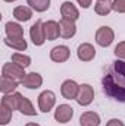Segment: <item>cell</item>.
Segmentation results:
<instances>
[{
    "label": "cell",
    "instance_id": "cell-1",
    "mask_svg": "<svg viewBox=\"0 0 125 126\" xmlns=\"http://www.w3.org/2000/svg\"><path fill=\"white\" fill-rule=\"evenodd\" d=\"M102 85L106 95L125 103V60L116 59L107 67L102 79Z\"/></svg>",
    "mask_w": 125,
    "mask_h": 126
},
{
    "label": "cell",
    "instance_id": "cell-2",
    "mask_svg": "<svg viewBox=\"0 0 125 126\" xmlns=\"http://www.w3.org/2000/svg\"><path fill=\"white\" fill-rule=\"evenodd\" d=\"M25 69L21 67L19 64L10 62V63H4L3 67H1V76H6V78H10V79H15V81H22L24 76H25Z\"/></svg>",
    "mask_w": 125,
    "mask_h": 126
},
{
    "label": "cell",
    "instance_id": "cell-3",
    "mask_svg": "<svg viewBox=\"0 0 125 126\" xmlns=\"http://www.w3.org/2000/svg\"><path fill=\"white\" fill-rule=\"evenodd\" d=\"M115 40V32L110 27L104 25V27H100L97 31H96V43L100 46V47H109Z\"/></svg>",
    "mask_w": 125,
    "mask_h": 126
},
{
    "label": "cell",
    "instance_id": "cell-4",
    "mask_svg": "<svg viewBox=\"0 0 125 126\" xmlns=\"http://www.w3.org/2000/svg\"><path fill=\"white\" fill-rule=\"evenodd\" d=\"M56 104V94L50 90L43 91L41 94L38 95V109L43 113H49Z\"/></svg>",
    "mask_w": 125,
    "mask_h": 126
},
{
    "label": "cell",
    "instance_id": "cell-5",
    "mask_svg": "<svg viewBox=\"0 0 125 126\" xmlns=\"http://www.w3.org/2000/svg\"><path fill=\"white\" fill-rule=\"evenodd\" d=\"M43 21H35L30 28V38H31L32 44L34 46H43L47 40H46V35H44V27H43Z\"/></svg>",
    "mask_w": 125,
    "mask_h": 126
},
{
    "label": "cell",
    "instance_id": "cell-6",
    "mask_svg": "<svg viewBox=\"0 0 125 126\" xmlns=\"http://www.w3.org/2000/svg\"><path fill=\"white\" fill-rule=\"evenodd\" d=\"M93 100H94L93 87H91L90 84H81V85H80V93L77 95L75 101H77L80 106L87 107V106H90V104L93 103Z\"/></svg>",
    "mask_w": 125,
    "mask_h": 126
},
{
    "label": "cell",
    "instance_id": "cell-7",
    "mask_svg": "<svg viewBox=\"0 0 125 126\" xmlns=\"http://www.w3.org/2000/svg\"><path fill=\"white\" fill-rule=\"evenodd\" d=\"M80 93V85L74 79H66L61 85V94L65 100H75Z\"/></svg>",
    "mask_w": 125,
    "mask_h": 126
},
{
    "label": "cell",
    "instance_id": "cell-8",
    "mask_svg": "<svg viewBox=\"0 0 125 126\" xmlns=\"http://www.w3.org/2000/svg\"><path fill=\"white\" fill-rule=\"evenodd\" d=\"M74 116V109L69 104H59L55 110V120L59 123H68Z\"/></svg>",
    "mask_w": 125,
    "mask_h": 126
},
{
    "label": "cell",
    "instance_id": "cell-9",
    "mask_svg": "<svg viewBox=\"0 0 125 126\" xmlns=\"http://www.w3.org/2000/svg\"><path fill=\"white\" fill-rule=\"evenodd\" d=\"M77 56L81 62H91L96 57V48L90 43H83L77 48Z\"/></svg>",
    "mask_w": 125,
    "mask_h": 126
},
{
    "label": "cell",
    "instance_id": "cell-10",
    "mask_svg": "<svg viewBox=\"0 0 125 126\" xmlns=\"http://www.w3.org/2000/svg\"><path fill=\"white\" fill-rule=\"evenodd\" d=\"M71 57V50L68 46H56L50 50V59L56 63H63L69 60Z\"/></svg>",
    "mask_w": 125,
    "mask_h": 126
},
{
    "label": "cell",
    "instance_id": "cell-11",
    "mask_svg": "<svg viewBox=\"0 0 125 126\" xmlns=\"http://www.w3.org/2000/svg\"><path fill=\"white\" fill-rule=\"evenodd\" d=\"M61 15L62 18L74 21V22L80 19V10L77 9V6L72 1H63L61 4Z\"/></svg>",
    "mask_w": 125,
    "mask_h": 126
},
{
    "label": "cell",
    "instance_id": "cell-12",
    "mask_svg": "<svg viewBox=\"0 0 125 126\" xmlns=\"http://www.w3.org/2000/svg\"><path fill=\"white\" fill-rule=\"evenodd\" d=\"M21 84L28 88V90H37L43 85V76L37 72H30L24 76V79L21 81Z\"/></svg>",
    "mask_w": 125,
    "mask_h": 126
},
{
    "label": "cell",
    "instance_id": "cell-13",
    "mask_svg": "<svg viewBox=\"0 0 125 126\" xmlns=\"http://www.w3.org/2000/svg\"><path fill=\"white\" fill-rule=\"evenodd\" d=\"M44 27V35L47 41H55L61 37V30H59V22L56 21H47L43 24Z\"/></svg>",
    "mask_w": 125,
    "mask_h": 126
},
{
    "label": "cell",
    "instance_id": "cell-14",
    "mask_svg": "<svg viewBox=\"0 0 125 126\" xmlns=\"http://www.w3.org/2000/svg\"><path fill=\"white\" fill-rule=\"evenodd\" d=\"M59 30H61V37L68 40V38H72L77 34V25H75L74 21L62 18L59 21Z\"/></svg>",
    "mask_w": 125,
    "mask_h": 126
},
{
    "label": "cell",
    "instance_id": "cell-15",
    "mask_svg": "<svg viewBox=\"0 0 125 126\" xmlns=\"http://www.w3.org/2000/svg\"><path fill=\"white\" fill-rule=\"evenodd\" d=\"M4 32L7 38H22L24 37V28L18 22H6L4 25Z\"/></svg>",
    "mask_w": 125,
    "mask_h": 126
},
{
    "label": "cell",
    "instance_id": "cell-16",
    "mask_svg": "<svg viewBox=\"0 0 125 126\" xmlns=\"http://www.w3.org/2000/svg\"><path fill=\"white\" fill-rule=\"evenodd\" d=\"M100 116L96 111H84L80 116V125L81 126H99L100 125Z\"/></svg>",
    "mask_w": 125,
    "mask_h": 126
},
{
    "label": "cell",
    "instance_id": "cell-17",
    "mask_svg": "<svg viewBox=\"0 0 125 126\" xmlns=\"http://www.w3.org/2000/svg\"><path fill=\"white\" fill-rule=\"evenodd\" d=\"M13 18L18 22H28L32 18V9L28 6H16L13 9Z\"/></svg>",
    "mask_w": 125,
    "mask_h": 126
},
{
    "label": "cell",
    "instance_id": "cell-18",
    "mask_svg": "<svg viewBox=\"0 0 125 126\" xmlns=\"http://www.w3.org/2000/svg\"><path fill=\"white\" fill-rule=\"evenodd\" d=\"M22 98V94L19 93H12V94H4L1 97V104L9 107L10 110H18V106H19V101Z\"/></svg>",
    "mask_w": 125,
    "mask_h": 126
},
{
    "label": "cell",
    "instance_id": "cell-19",
    "mask_svg": "<svg viewBox=\"0 0 125 126\" xmlns=\"http://www.w3.org/2000/svg\"><path fill=\"white\" fill-rule=\"evenodd\" d=\"M18 110H19V113L24 114V116H37V110H35V107L32 106L31 100L27 98V97H24V95H22V98H21V101H19Z\"/></svg>",
    "mask_w": 125,
    "mask_h": 126
},
{
    "label": "cell",
    "instance_id": "cell-20",
    "mask_svg": "<svg viewBox=\"0 0 125 126\" xmlns=\"http://www.w3.org/2000/svg\"><path fill=\"white\" fill-rule=\"evenodd\" d=\"M3 43H4V46H7V47H10V48H13V50H16V51H24V50H27V47H28V43H27V40L22 37V38H4L3 40Z\"/></svg>",
    "mask_w": 125,
    "mask_h": 126
},
{
    "label": "cell",
    "instance_id": "cell-21",
    "mask_svg": "<svg viewBox=\"0 0 125 126\" xmlns=\"http://www.w3.org/2000/svg\"><path fill=\"white\" fill-rule=\"evenodd\" d=\"M16 88H18V81L6 78V76H1V79H0V91H1L3 95L15 93Z\"/></svg>",
    "mask_w": 125,
    "mask_h": 126
},
{
    "label": "cell",
    "instance_id": "cell-22",
    "mask_svg": "<svg viewBox=\"0 0 125 126\" xmlns=\"http://www.w3.org/2000/svg\"><path fill=\"white\" fill-rule=\"evenodd\" d=\"M112 1L109 0H103V1H97L94 4V12L99 15V16H106L112 12Z\"/></svg>",
    "mask_w": 125,
    "mask_h": 126
},
{
    "label": "cell",
    "instance_id": "cell-23",
    "mask_svg": "<svg viewBox=\"0 0 125 126\" xmlns=\"http://www.w3.org/2000/svg\"><path fill=\"white\" fill-rule=\"evenodd\" d=\"M27 3L30 4L32 10L35 12H46L50 7V0H27Z\"/></svg>",
    "mask_w": 125,
    "mask_h": 126
},
{
    "label": "cell",
    "instance_id": "cell-24",
    "mask_svg": "<svg viewBox=\"0 0 125 126\" xmlns=\"http://www.w3.org/2000/svg\"><path fill=\"white\" fill-rule=\"evenodd\" d=\"M12 62L19 64L21 67L25 69V67H28L31 64V57L27 56V54H24V53H13L12 54Z\"/></svg>",
    "mask_w": 125,
    "mask_h": 126
},
{
    "label": "cell",
    "instance_id": "cell-25",
    "mask_svg": "<svg viewBox=\"0 0 125 126\" xmlns=\"http://www.w3.org/2000/svg\"><path fill=\"white\" fill-rule=\"evenodd\" d=\"M12 113L13 110H10L9 107L0 104V125H7L10 120H12Z\"/></svg>",
    "mask_w": 125,
    "mask_h": 126
},
{
    "label": "cell",
    "instance_id": "cell-26",
    "mask_svg": "<svg viewBox=\"0 0 125 126\" xmlns=\"http://www.w3.org/2000/svg\"><path fill=\"white\" fill-rule=\"evenodd\" d=\"M113 53H115V56H116L118 59L125 60V41H121V43H118V44H116V47H115Z\"/></svg>",
    "mask_w": 125,
    "mask_h": 126
},
{
    "label": "cell",
    "instance_id": "cell-27",
    "mask_svg": "<svg viewBox=\"0 0 125 126\" xmlns=\"http://www.w3.org/2000/svg\"><path fill=\"white\" fill-rule=\"evenodd\" d=\"M112 9L116 13H125V0H113L112 1Z\"/></svg>",
    "mask_w": 125,
    "mask_h": 126
},
{
    "label": "cell",
    "instance_id": "cell-28",
    "mask_svg": "<svg viewBox=\"0 0 125 126\" xmlns=\"http://www.w3.org/2000/svg\"><path fill=\"white\" fill-rule=\"evenodd\" d=\"M106 126H125V125H124V122L119 120V119H110V120H107Z\"/></svg>",
    "mask_w": 125,
    "mask_h": 126
},
{
    "label": "cell",
    "instance_id": "cell-29",
    "mask_svg": "<svg viewBox=\"0 0 125 126\" xmlns=\"http://www.w3.org/2000/svg\"><path fill=\"white\" fill-rule=\"evenodd\" d=\"M91 1H93V0H77V3H78L83 9H88V7L91 6Z\"/></svg>",
    "mask_w": 125,
    "mask_h": 126
},
{
    "label": "cell",
    "instance_id": "cell-30",
    "mask_svg": "<svg viewBox=\"0 0 125 126\" xmlns=\"http://www.w3.org/2000/svg\"><path fill=\"white\" fill-rule=\"evenodd\" d=\"M24 126H40L38 123H32V122H30V123H27V125H24Z\"/></svg>",
    "mask_w": 125,
    "mask_h": 126
},
{
    "label": "cell",
    "instance_id": "cell-31",
    "mask_svg": "<svg viewBox=\"0 0 125 126\" xmlns=\"http://www.w3.org/2000/svg\"><path fill=\"white\" fill-rule=\"evenodd\" d=\"M3 1H6V3H12V1H15V0H3Z\"/></svg>",
    "mask_w": 125,
    "mask_h": 126
},
{
    "label": "cell",
    "instance_id": "cell-32",
    "mask_svg": "<svg viewBox=\"0 0 125 126\" xmlns=\"http://www.w3.org/2000/svg\"><path fill=\"white\" fill-rule=\"evenodd\" d=\"M97 1H103V0H97Z\"/></svg>",
    "mask_w": 125,
    "mask_h": 126
}]
</instances>
